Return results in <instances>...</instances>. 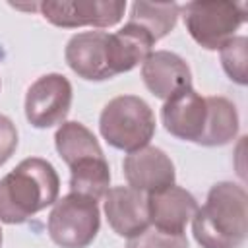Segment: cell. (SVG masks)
Segmentation results:
<instances>
[{
  "instance_id": "obj_1",
  "label": "cell",
  "mask_w": 248,
  "mask_h": 248,
  "mask_svg": "<svg viewBox=\"0 0 248 248\" xmlns=\"http://www.w3.org/2000/svg\"><path fill=\"white\" fill-rule=\"evenodd\" d=\"M192 231L203 248H240L248 232V196L232 182L215 184L192 217Z\"/></svg>"
},
{
  "instance_id": "obj_2",
  "label": "cell",
  "mask_w": 248,
  "mask_h": 248,
  "mask_svg": "<svg viewBox=\"0 0 248 248\" xmlns=\"http://www.w3.org/2000/svg\"><path fill=\"white\" fill-rule=\"evenodd\" d=\"M60 180L54 167L41 159H23L0 180V221L17 225L52 205L58 198Z\"/></svg>"
},
{
  "instance_id": "obj_3",
  "label": "cell",
  "mask_w": 248,
  "mask_h": 248,
  "mask_svg": "<svg viewBox=\"0 0 248 248\" xmlns=\"http://www.w3.org/2000/svg\"><path fill=\"white\" fill-rule=\"evenodd\" d=\"M56 151L70 167L72 194L101 200L108 192L110 169L95 136L79 122H64L54 136Z\"/></svg>"
},
{
  "instance_id": "obj_4",
  "label": "cell",
  "mask_w": 248,
  "mask_h": 248,
  "mask_svg": "<svg viewBox=\"0 0 248 248\" xmlns=\"http://www.w3.org/2000/svg\"><path fill=\"white\" fill-rule=\"evenodd\" d=\"M101 136L122 151H138L155 134V116L149 105L136 95H120L108 101L99 118Z\"/></svg>"
},
{
  "instance_id": "obj_5",
  "label": "cell",
  "mask_w": 248,
  "mask_h": 248,
  "mask_svg": "<svg viewBox=\"0 0 248 248\" xmlns=\"http://www.w3.org/2000/svg\"><path fill=\"white\" fill-rule=\"evenodd\" d=\"M188 33L207 50L221 48L244 23V4L232 2H190L180 8Z\"/></svg>"
},
{
  "instance_id": "obj_6",
  "label": "cell",
  "mask_w": 248,
  "mask_h": 248,
  "mask_svg": "<svg viewBox=\"0 0 248 248\" xmlns=\"http://www.w3.org/2000/svg\"><path fill=\"white\" fill-rule=\"evenodd\" d=\"M99 207L97 202L68 194L58 200L48 215V234L60 248H85L99 232Z\"/></svg>"
},
{
  "instance_id": "obj_7",
  "label": "cell",
  "mask_w": 248,
  "mask_h": 248,
  "mask_svg": "<svg viewBox=\"0 0 248 248\" xmlns=\"http://www.w3.org/2000/svg\"><path fill=\"white\" fill-rule=\"evenodd\" d=\"M46 21L58 27H110L124 16L120 0H46L39 4Z\"/></svg>"
},
{
  "instance_id": "obj_8",
  "label": "cell",
  "mask_w": 248,
  "mask_h": 248,
  "mask_svg": "<svg viewBox=\"0 0 248 248\" xmlns=\"http://www.w3.org/2000/svg\"><path fill=\"white\" fill-rule=\"evenodd\" d=\"M70 105V81L60 74H46L27 89L25 116L35 128H50L66 118Z\"/></svg>"
},
{
  "instance_id": "obj_9",
  "label": "cell",
  "mask_w": 248,
  "mask_h": 248,
  "mask_svg": "<svg viewBox=\"0 0 248 248\" xmlns=\"http://www.w3.org/2000/svg\"><path fill=\"white\" fill-rule=\"evenodd\" d=\"M105 31H85L74 35L66 45L68 66L83 79L103 81L114 78L110 66V46Z\"/></svg>"
},
{
  "instance_id": "obj_10",
  "label": "cell",
  "mask_w": 248,
  "mask_h": 248,
  "mask_svg": "<svg viewBox=\"0 0 248 248\" xmlns=\"http://www.w3.org/2000/svg\"><path fill=\"white\" fill-rule=\"evenodd\" d=\"M124 176L128 186L141 194H155L169 186H174V165L159 147L145 145L126 155Z\"/></svg>"
},
{
  "instance_id": "obj_11",
  "label": "cell",
  "mask_w": 248,
  "mask_h": 248,
  "mask_svg": "<svg viewBox=\"0 0 248 248\" xmlns=\"http://www.w3.org/2000/svg\"><path fill=\"white\" fill-rule=\"evenodd\" d=\"M163 124L167 132L184 141H200L205 122H207V103L205 97L186 87L170 95L161 110Z\"/></svg>"
},
{
  "instance_id": "obj_12",
  "label": "cell",
  "mask_w": 248,
  "mask_h": 248,
  "mask_svg": "<svg viewBox=\"0 0 248 248\" xmlns=\"http://www.w3.org/2000/svg\"><path fill=\"white\" fill-rule=\"evenodd\" d=\"M105 213L118 236L134 238L149 227L147 196L130 186L108 188L105 194Z\"/></svg>"
},
{
  "instance_id": "obj_13",
  "label": "cell",
  "mask_w": 248,
  "mask_h": 248,
  "mask_svg": "<svg viewBox=\"0 0 248 248\" xmlns=\"http://www.w3.org/2000/svg\"><path fill=\"white\" fill-rule=\"evenodd\" d=\"M198 211L196 198L180 186H169L147 196V213L153 229L167 234H184L186 223Z\"/></svg>"
},
{
  "instance_id": "obj_14",
  "label": "cell",
  "mask_w": 248,
  "mask_h": 248,
  "mask_svg": "<svg viewBox=\"0 0 248 248\" xmlns=\"http://www.w3.org/2000/svg\"><path fill=\"white\" fill-rule=\"evenodd\" d=\"M141 78L147 89L159 99H169L180 89L192 87V74L188 64L174 52H151L141 64Z\"/></svg>"
},
{
  "instance_id": "obj_15",
  "label": "cell",
  "mask_w": 248,
  "mask_h": 248,
  "mask_svg": "<svg viewBox=\"0 0 248 248\" xmlns=\"http://www.w3.org/2000/svg\"><path fill=\"white\" fill-rule=\"evenodd\" d=\"M155 41L147 31L134 23H126L120 31L108 35V46H110V66L114 76L130 72L140 62L151 54Z\"/></svg>"
},
{
  "instance_id": "obj_16",
  "label": "cell",
  "mask_w": 248,
  "mask_h": 248,
  "mask_svg": "<svg viewBox=\"0 0 248 248\" xmlns=\"http://www.w3.org/2000/svg\"><path fill=\"white\" fill-rule=\"evenodd\" d=\"M207 122L198 143L202 145H225L238 132L236 107L225 97H205Z\"/></svg>"
},
{
  "instance_id": "obj_17",
  "label": "cell",
  "mask_w": 248,
  "mask_h": 248,
  "mask_svg": "<svg viewBox=\"0 0 248 248\" xmlns=\"http://www.w3.org/2000/svg\"><path fill=\"white\" fill-rule=\"evenodd\" d=\"M178 16H180V6L176 2H165V4L136 2L132 6L128 21L147 31L151 39L157 43L167 33H170V29L176 25Z\"/></svg>"
},
{
  "instance_id": "obj_18",
  "label": "cell",
  "mask_w": 248,
  "mask_h": 248,
  "mask_svg": "<svg viewBox=\"0 0 248 248\" xmlns=\"http://www.w3.org/2000/svg\"><path fill=\"white\" fill-rule=\"evenodd\" d=\"M246 46H248L246 37H232L219 48L221 64H223L227 76L240 85H246V81H248V78H246Z\"/></svg>"
},
{
  "instance_id": "obj_19",
  "label": "cell",
  "mask_w": 248,
  "mask_h": 248,
  "mask_svg": "<svg viewBox=\"0 0 248 248\" xmlns=\"http://www.w3.org/2000/svg\"><path fill=\"white\" fill-rule=\"evenodd\" d=\"M126 248H188V240L184 234H167L157 229H145L130 238Z\"/></svg>"
},
{
  "instance_id": "obj_20",
  "label": "cell",
  "mask_w": 248,
  "mask_h": 248,
  "mask_svg": "<svg viewBox=\"0 0 248 248\" xmlns=\"http://www.w3.org/2000/svg\"><path fill=\"white\" fill-rule=\"evenodd\" d=\"M16 147H17V130L8 116L0 114V167L14 155Z\"/></svg>"
},
{
  "instance_id": "obj_21",
  "label": "cell",
  "mask_w": 248,
  "mask_h": 248,
  "mask_svg": "<svg viewBox=\"0 0 248 248\" xmlns=\"http://www.w3.org/2000/svg\"><path fill=\"white\" fill-rule=\"evenodd\" d=\"M0 248H2V229H0Z\"/></svg>"
}]
</instances>
